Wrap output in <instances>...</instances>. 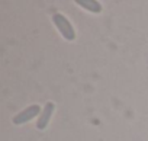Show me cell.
<instances>
[{
	"instance_id": "obj_1",
	"label": "cell",
	"mask_w": 148,
	"mask_h": 141,
	"mask_svg": "<svg viewBox=\"0 0 148 141\" xmlns=\"http://www.w3.org/2000/svg\"><path fill=\"white\" fill-rule=\"evenodd\" d=\"M52 22H54L57 31L62 35V38L65 41H74L76 39V31H74L71 22L67 19V16H64L62 13H54Z\"/></svg>"
},
{
	"instance_id": "obj_2",
	"label": "cell",
	"mask_w": 148,
	"mask_h": 141,
	"mask_svg": "<svg viewBox=\"0 0 148 141\" xmlns=\"http://www.w3.org/2000/svg\"><path fill=\"white\" fill-rule=\"evenodd\" d=\"M41 112H42L41 106H39L38 103H35V105H31V106L25 108L23 111L18 112V113L13 116L12 121H13V124H16V125H22V124H26V122L32 121L35 116H39Z\"/></svg>"
},
{
	"instance_id": "obj_3",
	"label": "cell",
	"mask_w": 148,
	"mask_h": 141,
	"mask_svg": "<svg viewBox=\"0 0 148 141\" xmlns=\"http://www.w3.org/2000/svg\"><path fill=\"white\" fill-rule=\"evenodd\" d=\"M54 111H55V105L52 102H47V105L44 106V109H42V112L38 116V121H36V128L39 131H42V129L47 128V125L51 121V116H52Z\"/></svg>"
},
{
	"instance_id": "obj_4",
	"label": "cell",
	"mask_w": 148,
	"mask_h": 141,
	"mask_svg": "<svg viewBox=\"0 0 148 141\" xmlns=\"http://www.w3.org/2000/svg\"><path fill=\"white\" fill-rule=\"evenodd\" d=\"M80 8H83L84 10L90 12V13H100L102 12V3L97 0H77L76 2Z\"/></svg>"
}]
</instances>
